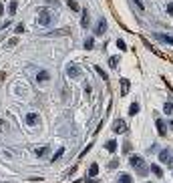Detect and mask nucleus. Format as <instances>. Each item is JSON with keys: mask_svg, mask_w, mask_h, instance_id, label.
Here are the masks:
<instances>
[{"mask_svg": "<svg viewBox=\"0 0 173 183\" xmlns=\"http://www.w3.org/2000/svg\"><path fill=\"white\" fill-rule=\"evenodd\" d=\"M121 87H123V95H127V93H129V81H125V79H121Z\"/></svg>", "mask_w": 173, "mask_h": 183, "instance_id": "aec40b11", "label": "nucleus"}, {"mask_svg": "<svg viewBox=\"0 0 173 183\" xmlns=\"http://www.w3.org/2000/svg\"><path fill=\"white\" fill-rule=\"evenodd\" d=\"M107 32V20L105 18H99V22H97V30H95V34H105Z\"/></svg>", "mask_w": 173, "mask_h": 183, "instance_id": "0eeeda50", "label": "nucleus"}, {"mask_svg": "<svg viewBox=\"0 0 173 183\" xmlns=\"http://www.w3.org/2000/svg\"><path fill=\"white\" fill-rule=\"evenodd\" d=\"M149 169H151V171H153V173H155V175H157V177H161V175H163V171H161V167H159V165H155V163H153V165H151V167H149Z\"/></svg>", "mask_w": 173, "mask_h": 183, "instance_id": "dca6fc26", "label": "nucleus"}, {"mask_svg": "<svg viewBox=\"0 0 173 183\" xmlns=\"http://www.w3.org/2000/svg\"><path fill=\"white\" fill-rule=\"evenodd\" d=\"M169 165H171V167H173V157H169Z\"/></svg>", "mask_w": 173, "mask_h": 183, "instance_id": "473e14b6", "label": "nucleus"}, {"mask_svg": "<svg viewBox=\"0 0 173 183\" xmlns=\"http://www.w3.org/2000/svg\"><path fill=\"white\" fill-rule=\"evenodd\" d=\"M157 131H159V135H167V125H165V121H161V119L157 121Z\"/></svg>", "mask_w": 173, "mask_h": 183, "instance_id": "9d476101", "label": "nucleus"}, {"mask_svg": "<svg viewBox=\"0 0 173 183\" xmlns=\"http://www.w3.org/2000/svg\"><path fill=\"white\" fill-rule=\"evenodd\" d=\"M117 46H119L121 50H127V44L123 42V40H117Z\"/></svg>", "mask_w": 173, "mask_h": 183, "instance_id": "a878e982", "label": "nucleus"}, {"mask_svg": "<svg viewBox=\"0 0 173 183\" xmlns=\"http://www.w3.org/2000/svg\"><path fill=\"white\" fill-rule=\"evenodd\" d=\"M63 155H64V149H63V147H61V149L57 151V155H53V161H58V159H61V157H63Z\"/></svg>", "mask_w": 173, "mask_h": 183, "instance_id": "412c9836", "label": "nucleus"}, {"mask_svg": "<svg viewBox=\"0 0 173 183\" xmlns=\"http://www.w3.org/2000/svg\"><path fill=\"white\" fill-rule=\"evenodd\" d=\"M167 123H169V127H171V129H173V121H167Z\"/></svg>", "mask_w": 173, "mask_h": 183, "instance_id": "72a5a7b5", "label": "nucleus"}, {"mask_svg": "<svg viewBox=\"0 0 173 183\" xmlns=\"http://www.w3.org/2000/svg\"><path fill=\"white\" fill-rule=\"evenodd\" d=\"M2 129H4V121L0 119V131H2Z\"/></svg>", "mask_w": 173, "mask_h": 183, "instance_id": "7c9ffc66", "label": "nucleus"}, {"mask_svg": "<svg viewBox=\"0 0 173 183\" xmlns=\"http://www.w3.org/2000/svg\"><path fill=\"white\" fill-rule=\"evenodd\" d=\"M89 24H91L89 10H81V26H83V28H89Z\"/></svg>", "mask_w": 173, "mask_h": 183, "instance_id": "39448f33", "label": "nucleus"}, {"mask_svg": "<svg viewBox=\"0 0 173 183\" xmlns=\"http://www.w3.org/2000/svg\"><path fill=\"white\" fill-rule=\"evenodd\" d=\"M97 173H99V167H97V163H93L91 167H89V175H91V177H97Z\"/></svg>", "mask_w": 173, "mask_h": 183, "instance_id": "f3484780", "label": "nucleus"}, {"mask_svg": "<svg viewBox=\"0 0 173 183\" xmlns=\"http://www.w3.org/2000/svg\"><path fill=\"white\" fill-rule=\"evenodd\" d=\"M39 123H40V117L36 115V113H28V115H26V125L34 127V125H39Z\"/></svg>", "mask_w": 173, "mask_h": 183, "instance_id": "423d86ee", "label": "nucleus"}, {"mask_svg": "<svg viewBox=\"0 0 173 183\" xmlns=\"http://www.w3.org/2000/svg\"><path fill=\"white\" fill-rule=\"evenodd\" d=\"M85 48H86V50H93V48H95V38H93V36L85 40Z\"/></svg>", "mask_w": 173, "mask_h": 183, "instance_id": "ddd939ff", "label": "nucleus"}, {"mask_svg": "<svg viewBox=\"0 0 173 183\" xmlns=\"http://www.w3.org/2000/svg\"><path fill=\"white\" fill-rule=\"evenodd\" d=\"M16 32H18V34H20V32H24V24H22V22H20L18 26H16Z\"/></svg>", "mask_w": 173, "mask_h": 183, "instance_id": "bb28decb", "label": "nucleus"}, {"mask_svg": "<svg viewBox=\"0 0 173 183\" xmlns=\"http://www.w3.org/2000/svg\"><path fill=\"white\" fill-rule=\"evenodd\" d=\"M163 111H165V115H173V103H165Z\"/></svg>", "mask_w": 173, "mask_h": 183, "instance_id": "a211bd4d", "label": "nucleus"}, {"mask_svg": "<svg viewBox=\"0 0 173 183\" xmlns=\"http://www.w3.org/2000/svg\"><path fill=\"white\" fill-rule=\"evenodd\" d=\"M95 71H97V72H99V75H101V77H103V79H105V81H107V79H109V75H107V72H105V71H103V68H101V67H95Z\"/></svg>", "mask_w": 173, "mask_h": 183, "instance_id": "5701e85b", "label": "nucleus"}, {"mask_svg": "<svg viewBox=\"0 0 173 183\" xmlns=\"http://www.w3.org/2000/svg\"><path fill=\"white\" fill-rule=\"evenodd\" d=\"M169 157H171V151L169 149H163L161 153H159V159L161 161H169Z\"/></svg>", "mask_w": 173, "mask_h": 183, "instance_id": "f8f14e48", "label": "nucleus"}, {"mask_svg": "<svg viewBox=\"0 0 173 183\" xmlns=\"http://www.w3.org/2000/svg\"><path fill=\"white\" fill-rule=\"evenodd\" d=\"M54 22H57V14H54V12H50V10H46V8L39 10V24L40 26H53Z\"/></svg>", "mask_w": 173, "mask_h": 183, "instance_id": "f257e3e1", "label": "nucleus"}, {"mask_svg": "<svg viewBox=\"0 0 173 183\" xmlns=\"http://www.w3.org/2000/svg\"><path fill=\"white\" fill-rule=\"evenodd\" d=\"M113 131H115V133H125V131H127V123L123 119H117L115 123H113Z\"/></svg>", "mask_w": 173, "mask_h": 183, "instance_id": "7ed1b4c3", "label": "nucleus"}, {"mask_svg": "<svg viewBox=\"0 0 173 183\" xmlns=\"http://www.w3.org/2000/svg\"><path fill=\"white\" fill-rule=\"evenodd\" d=\"M117 165H119V159H113V161H109V169H117Z\"/></svg>", "mask_w": 173, "mask_h": 183, "instance_id": "393cba45", "label": "nucleus"}, {"mask_svg": "<svg viewBox=\"0 0 173 183\" xmlns=\"http://www.w3.org/2000/svg\"><path fill=\"white\" fill-rule=\"evenodd\" d=\"M16 8H18V2L12 0V2L8 4V12H10V14H16Z\"/></svg>", "mask_w": 173, "mask_h": 183, "instance_id": "4468645a", "label": "nucleus"}, {"mask_svg": "<svg viewBox=\"0 0 173 183\" xmlns=\"http://www.w3.org/2000/svg\"><path fill=\"white\" fill-rule=\"evenodd\" d=\"M44 153H48V147H40V149H36V155H39V157H44Z\"/></svg>", "mask_w": 173, "mask_h": 183, "instance_id": "b1692460", "label": "nucleus"}, {"mask_svg": "<svg viewBox=\"0 0 173 183\" xmlns=\"http://www.w3.org/2000/svg\"><path fill=\"white\" fill-rule=\"evenodd\" d=\"M46 4H54V6H58V0H44Z\"/></svg>", "mask_w": 173, "mask_h": 183, "instance_id": "c85d7f7f", "label": "nucleus"}, {"mask_svg": "<svg viewBox=\"0 0 173 183\" xmlns=\"http://www.w3.org/2000/svg\"><path fill=\"white\" fill-rule=\"evenodd\" d=\"M129 113H131V115H137V113H139V105H137V103H133V105H131V109H129Z\"/></svg>", "mask_w": 173, "mask_h": 183, "instance_id": "4be33fe9", "label": "nucleus"}, {"mask_svg": "<svg viewBox=\"0 0 173 183\" xmlns=\"http://www.w3.org/2000/svg\"><path fill=\"white\" fill-rule=\"evenodd\" d=\"M48 79H50V72H48V71H40L39 75H36V81H39V82H46Z\"/></svg>", "mask_w": 173, "mask_h": 183, "instance_id": "1a4fd4ad", "label": "nucleus"}, {"mask_svg": "<svg viewBox=\"0 0 173 183\" xmlns=\"http://www.w3.org/2000/svg\"><path fill=\"white\" fill-rule=\"evenodd\" d=\"M117 183H133V179H131V175H121L117 179Z\"/></svg>", "mask_w": 173, "mask_h": 183, "instance_id": "6ab92c4d", "label": "nucleus"}, {"mask_svg": "<svg viewBox=\"0 0 173 183\" xmlns=\"http://www.w3.org/2000/svg\"><path fill=\"white\" fill-rule=\"evenodd\" d=\"M67 4H68V8H71L72 12H79V4H77V0H67Z\"/></svg>", "mask_w": 173, "mask_h": 183, "instance_id": "2eb2a0df", "label": "nucleus"}, {"mask_svg": "<svg viewBox=\"0 0 173 183\" xmlns=\"http://www.w3.org/2000/svg\"><path fill=\"white\" fill-rule=\"evenodd\" d=\"M16 42H18V38H10V40H8V46H14Z\"/></svg>", "mask_w": 173, "mask_h": 183, "instance_id": "cd10ccee", "label": "nucleus"}, {"mask_svg": "<svg viewBox=\"0 0 173 183\" xmlns=\"http://www.w3.org/2000/svg\"><path fill=\"white\" fill-rule=\"evenodd\" d=\"M129 163H131V167H133L139 175H147V173H149V167H147L145 159H143V157H139V155H133Z\"/></svg>", "mask_w": 173, "mask_h": 183, "instance_id": "f03ea898", "label": "nucleus"}, {"mask_svg": "<svg viewBox=\"0 0 173 183\" xmlns=\"http://www.w3.org/2000/svg\"><path fill=\"white\" fill-rule=\"evenodd\" d=\"M155 38L159 40V42H165V44H173V36H167V34H155Z\"/></svg>", "mask_w": 173, "mask_h": 183, "instance_id": "6e6552de", "label": "nucleus"}, {"mask_svg": "<svg viewBox=\"0 0 173 183\" xmlns=\"http://www.w3.org/2000/svg\"><path fill=\"white\" fill-rule=\"evenodd\" d=\"M167 12H169V14H173V4H169V6H167Z\"/></svg>", "mask_w": 173, "mask_h": 183, "instance_id": "c756f323", "label": "nucleus"}, {"mask_svg": "<svg viewBox=\"0 0 173 183\" xmlns=\"http://www.w3.org/2000/svg\"><path fill=\"white\" fill-rule=\"evenodd\" d=\"M67 75H68L71 79H77L79 75H81V68H79L77 64H72V63H71V64L67 67Z\"/></svg>", "mask_w": 173, "mask_h": 183, "instance_id": "20e7f679", "label": "nucleus"}, {"mask_svg": "<svg viewBox=\"0 0 173 183\" xmlns=\"http://www.w3.org/2000/svg\"><path fill=\"white\" fill-rule=\"evenodd\" d=\"M2 12H4V6H2V2H0V14H2Z\"/></svg>", "mask_w": 173, "mask_h": 183, "instance_id": "2f4dec72", "label": "nucleus"}, {"mask_svg": "<svg viewBox=\"0 0 173 183\" xmlns=\"http://www.w3.org/2000/svg\"><path fill=\"white\" fill-rule=\"evenodd\" d=\"M105 147H107V149L111 151V153H115V151H117V141H115V139L107 141V143H105Z\"/></svg>", "mask_w": 173, "mask_h": 183, "instance_id": "9b49d317", "label": "nucleus"}]
</instances>
